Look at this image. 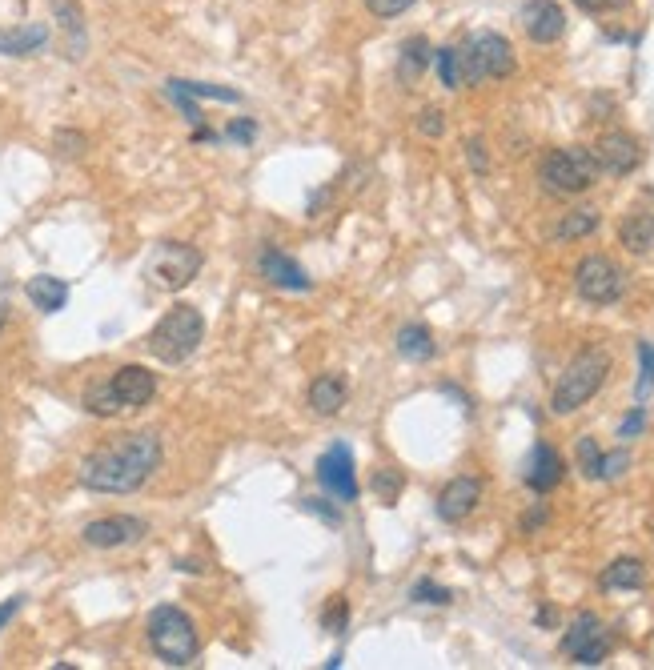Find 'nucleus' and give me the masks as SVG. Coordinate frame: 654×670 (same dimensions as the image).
<instances>
[{
    "instance_id": "obj_1",
    "label": "nucleus",
    "mask_w": 654,
    "mask_h": 670,
    "mask_svg": "<svg viewBox=\"0 0 654 670\" xmlns=\"http://www.w3.org/2000/svg\"><path fill=\"white\" fill-rule=\"evenodd\" d=\"M161 458H165L161 438L153 430H133V434H121L117 442H105L93 454H85L77 478L93 494H133L157 474Z\"/></svg>"
},
{
    "instance_id": "obj_2",
    "label": "nucleus",
    "mask_w": 654,
    "mask_h": 670,
    "mask_svg": "<svg viewBox=\"0 0 654 670\" xmlns=\"http://www.w3.org/2000/svg\"><path fill=\"white\" fill-rule=\"evenodd\" d=\"M205 342V317L197 305H173L145 338V350L165 362V366H181L197 354V346Z\"/></svg>"
},
{
    "instance_id": "obj_3",
    "label": "nucleus",
    "mask_w": 654,
    "mask_h": 670,
    "mask_svg": "<svg viewBox=\"0 0 654 670\" xmlns=\"http://www.w3.org/2000/svg\"><path fill=\"white\" fill-rule=\"evenodd\" d=\"M145 634H149L153 654H157L165 666H189V662L197 658V650H201V638H197L193 618H189L181 606H169V602L149 614Z\"/></svg>"
},
{
    "instance_id": "obj_4",
    "label": "nucleus",
    "mask_w": 654,
    "mask_h": 670,
    "mask_svg": "<svg viewBox=\"0 0 654 670\" xmlns=\"http://www.w3.org/2000/svg\"><path fill=\"white\" fill-rule=\"evenodd\" d=\"M606 374H610V354H606V350H582V354L566 366V374L558 378V386H554V394H550V410H554L558 418L582 410V406L602 390Z\"/></svg>"
},
{
    "instance_id": "obj_5",
    "label": "nucleus",
    "mask_w": 654,
    "mask_h": 670,
    "mask_svg": "<svg viewBox=\"0 0 654 670\" xmlns=\"http://www.w3.org/2000/svg\"><path fill=\"white\" fill-rule=\"evenodd\" d=\"M458 65H462V85L502 81L514 73V49L502 33H474L458 49Z\"/></svg>"
},
{
    "instance_id": "obj_6",
    "label": "nucleus",
    "mask_w": 654,
    "mask_h": 670,
    "mask_svg": "<svg viewBox=\"0 0 654 670\" xmlns=\"http://www.w3.org/2000/svg\"><path fill=\"white\" fill-rule=\"evenodd\" d=\"M546 193H558V197H578L586 193L594 181H598V165L590 157V149L582 145H570V149H554L546 153L542 169H538Z\"/></svg>"
},
{
    "instance_id": "obj_7",
    "label": "nucleus",
    "mask_w": 654,
    "mask_h": 670,
    "mask_svg": "<svg viewBox=\"0 0 654 670\" xmlns=\"http://www.w3.org/2000/svg\"><path fill=\"white\" fill-rule=\"evenodd\" d=\"M205 265V253L197 245H185V241H161L153 249V257L145 261V277L153 289H165V293H177L185 289Z\"/></svg>"
},
{
    "instance_id": "obj_8",
    "label": "nucleus",
    "mask_w": 654,
    "mask_h": 670,
    "mask_svg": "<svg viewBox=\"0 0 654 670\" xmlns=\"http://www.w3.org/2000/svg\"><path fill=\"white\" fill-rule=\"evenodd\" d=\"M574 289H578V297L590 301V305H610V301L622 297L626 277H622V269H618L610 257L590 253V257H582L578 269H574Z\"/></svg>"
},
{
    "instance_id": "obj_9",
    "label": "nucleus",
    "mask_w": 654,
    "mask_h": 670,
    "mask_svg": "<svg viewBox=\"0 0 654 670\" xmlns=\"http://www.w3.org/2000/svg\"><path fill=\"white\" fill-rule=\"evenodd\" d=\"M562 654H570V658L582 662V666H598V662L610 654V634H606V626H602V618H598L594 610H582V614L566 626V634H562Z\"/></svg>"
},
{
    "instance_id": "obj_10",
    "label": "nucleus",
    "mask_w": 654,
    "mask_h": 670,
    "mask_svg": "<svg viewBox=\"0 0 654 670\" xmlns=\"http://www.w3.org/2000/svg\"><path fill=\"white\" fill-rule=\"evenodd\" d=\"M590 157H594L598 173H610V177H630V173L642 165V145H638V137H630V133L614 129V133H602V137L594 141Z\"/></svg>"
},
{
    "instance_id": "obj_11",
    "label": "nucleus",
    "mask_w": 654,
    "mask_h": 670,
    "mask_svg": "<svg viewBox=\"0 0 654 670\" xmlns=\"http://www.w3.org/2000/svg\"><path fill=\"white\" fill-rule=\"evenodd\" d=\"M317 482L330 490L338 502H354L358 498V474H354V450L346 442H334L317 458Z\"/></svg>"
},
{
    "instance_id": "obj_12",
    "label": "nucleus",
    "mask_w": 654,
    "mask_h": 670,
    "mask_svg": "<svg viewBox=\"0 0 654 670\" xmlns=\"http://www.w3.org/2000/svg\"><path fill=\"white\" fill-rule=\"evenodd\" d=\"M145 522L141 518H133V514H113V518H97V522H89L85 530H81V538H85V546H93V550H117V546H129V542H137V538H145Z\"/></svg>"
},
{
    "instance_id": "obj_13",
    "label": "nucleus",
    "mask_w": 654,
    "mask_h": 670,
    "mask_svg": "<svg viewBox=\"0 0 654 670\" xmlns=\"http://www.w3.org/2000/svg\"><path fill=\"white\" fill-rule=\"evenodd\" d=\"M522 29L534 45H554L566 33V13L554 0H526L522 5Z\"/></svg>"
},
{
    "instance_id": "obj_14",
    "label": "nucleus",
    "mask_w": 654,
    "mask_h": 670,
    "mask_svg": "<svg viewBox=\"0 0 654 670\" xmlns=\"http://www.w3.org/2000/svg\"><path fill=\"white\" fill-rule=\"evenodd\" d=\"M121 410H141L149 406V398L157 394V374H149L145 366H121L113 378H109Z\"/></svg>"
},
{
    "instance_id": "obj_15",
    "label": "nucleus",
    "mask_w": 654,
    "mask_h": 670,
    "mask_svg": "<svg viewBox=\"0 0 654 670\" xmlns=\"http://www.w3.org/2000/svg\"><path fill=\"white\" fill-rule=\"evenodd\" d=\"M257 269H261V277H265L269 285H277V289H289V293H309V289H313L309 273H305L293 257H285V253H277V249H261Z\"/></svg>"
},
{
    "instance_id": "obj_16",
    "label": "nucleus",
    "mask_w": 654,
    "mask_h": 670,
    "mask_svg": "<svg viewBox=\"0 0 654 670\" xmlns=\"http://www.w3.org/2000/svg\"><path fill=\"white\" fill-rule=\"evenodd\" d=\"M482 502V482L478 478H454L438 494V518L442 522H466Z\"/></svg>"
},
{
    "instance_id": "obj_17",
    "label": "nucleus",
    "mask_w": 654,
    "mask_h": 670,
    "mask_svg": "<svg viewBox=\"0 0 654 670\" xmlns=\"http://www.w3.org/2000/svg\"><path fill=\"white\" fill-rule=\"evenodd\" d=\"M526 486L534 490V494H550L558 482H562V458H558V450L554 446H546V442H538L534 446V454H530V462H526Z\"/></svg>"
},
{
    "instance_id": "obj_18",
    "label": "nucleus",
    "mask_w": 654,
    "mask_h": 670,
    "mask_svg": "<svg viewBox=\"0 0 654 670\" xmlns=\"http://www.w3.org/2000/svg\"><path fill=\"white\" fill-rule=\"evenodd\" d=\"M346 398H350V386H346L342 374H321V378H313V386H309V410H313L317 418H334V414L346 406Z\"/></svg>"
},
{
    "instance_id": "obj_19",
    "label": "nucleus",
    "mask_w": 654,
    "mask_h": 670,
    "mask_svg": "<svg viewBox=\"0 0 654 670\" xmlns=\"http://www.w3.org/2000/svg\"><path fill=\"white\" fill-rule=\"evenodd\" d=\"M25 293H29V301H33L41 313H61L65 301H69V281H61V277H53V273H37V277H29Z\"/></svg>"
},
{
    "instance_id": "obj_20",
    "label": "nucleus",
    "mask_w": 654,
    "mask_h": 670,
    "mask_svg": "<svg viewBox=\"0 0 654 670\" xmlns=\"http://www.w3.org/2000/svg\"><path fill=\"white\" fill-rule=\"evenodd\" d=\"M618 241L630 249V253H646L654 245V213L650 209H630L618 225Z\"/></svg>"
},
{
    "instance_id": "obj_21",
    "label": "nucleus",
    "mask_w": 654,
    "mask_h": 670,
    "mask_svg": "<svg viewBox=\"0 0 654 670\" xmlns=\"http://www.w3.org/2000/svg\"><path fill=\"white\" fill-rule=\"evenodd\" d=\"M49 29L45 25H25V29H0V57H29L45 49Z\"/></svg>"
},
{
    "instance_id": "obj_22",
    "label": "nucleus",
    "mask_w": 654,
    "mask_h": 670,
    "mask_svg": "<svg viewBox=\"0 0 654 670\" xmlns=\"http://www.w3.org/2000/svg\"><path fill=\"white\" fill-rule=\"evenodd\" d=\"M642 582H646V566L638 558H614L598 578L602 590H638Z\"/></svg>"
},
{
    "instance_id": "obj_23",
    "label": "nucleus",
    "mask_w": 654,
    "mask_h": 670,
    "mask_svg": "<svg viewBox=\"0 0 654 670\" xmlns=\"http://www.w3.org/2000/svg\"><path fill=\"white\" fill-rule=\"evenodd\" d=\"M434 333L426 329V325H402L398 329V354L406 358V362H430L434 358Z\"/></svg>"
},
{
    "instance_id": "obj_24",
    "label": "nucleus",
    "mask_w": 654,
    "mask_h": 670,
    "mask_svg": "<svg viewBox=\"0 0 654 670\" xmlns=\"http://www.w3.org/2000/svg\"><path fill=\"white\" fill-rule=\"evenodd\" d=\"M430 61H434L430 41H426V37H410V41L402 45V57H398V77H402L406 85H414V81L426 73Z\"/></svg>"
},
{
    "instance_id": "obj_25",
    "label": "nucleus",
    "mask_w": 654,
    "mask_h": 670,
    "mask_svg": "<svg viewBox=\"0 0 654 670\" xmlns=\"http://www.w3.org/2000/svg\"><path fill=\"white\" fill-rule=\"evenodd\" d=\"M602 225V213L594 205H582V209H570L558 225H554V241H574V237H590L594 229Z\"/></svg>"
},
{
    "instance_id": "obj_26",
    "label": "nucleus",
    "mask_w": 654,
    "mask_h": 670,
    "mask_svg": "<svg viewBox=\"0 0 654 670\" xmlns=\"http://www.w3.org/2000/svg\"><path fill=\"white\" fill-rule=\"evenodd\" d=\"M85 410L97 414V418H117V414H121V402H117V394H113L109 382H93V386L85 390Z\"/></svg>"
},
{
    "instance_id": "obj_27",
    "label": "nucleus",
    "mask_w": 654,
    "mask_h": 670,
    "mask_svg": "<svg viewBox=\"0 0 654 670\" xmlns=\"http://www.w3.org/2000/svg\"><path fill=\"white\" fill-rule=\"evenodd\" d=\"M173 93H185V97H205V101H241L237 89H225V85H201V81H169Z\"/></svg>"
},
{
    "instance_id": "obj_28",
    "label": "nucleus",
    "mask_w": 654,
    "mask_h": 670,
    "mask_svg": "<svg viewBox=\"0 0 654 670\" xmlns=\"http://www.w3.org/2000/svg\"><path fill=\"white\" fill-rule=\"evenodd\" d=\"M574 454H578V470H582V478L602 482V462H606V454L598 450V442H594V438H578Z\"/></svg>"
},
{
    "instance_id": "obj_29",
    "label": "nucleus",
    "mask_w": 654,
    "mask_h": 670,
    "mask_svg": "<svg viewBox=\"0 0 654 670\" xmlns=\"http://www.w3.org/2000/svg\"><path fill=\"white\" fill-rule=\"evenodd\" d=\"M370 490H374L386 506H394V502H398V494L406 490V478H402V470H390V466H386V470H378V474H374Z\"/></svg>"
},
{
    "instance_id": "obj_30",
    "label": "nucleus",
    "mask_w": 654,
    "mask_h": 670,
    "mask_svg": "<svg viewBox=\"0 0 654 670\" xmlns=\"http://www.w3.org/2000/svg\"><path fill=\"white\" fill-rule=\"evenodd\" d=\"M434 65H438V77L446 89H462V65H458V49H438L434 53Z\"/></svg>"
},
{
    "instance_id": "obj_31",
    "label": "nucleus",
    "mask_w": 654,
    "mask_h": 670,
    "mask_svg": "<svg viewBox=\"0 0 654 670\" xmlns=\"http://www.w3.org/2000/svg\"><path fill=\"white\" fill-rule=\"evenodd\" d=\"M53 17L61 21L65 33H73V37L81 41V33H85V13H81V5H73V0H53Z\"/></svg>"
},
{
    "instance_id": "obj_32",
    "label": "nucleus",
    "mask_w": 654,
    "mask_h": 670,
    "mask_svg": "<svg viewBox=\"0 0 654 670\" xmlns=\"http://www.w3.org/2000/svg\"><path fill=\"white\" fill-rule=\"evenodd\" d=\"M410 598H414V602H426V606H450V602H454V590H446V586L422 578V582H414Z\"/></svg>"
},
{
    "instance_id": "obj_33",
    "label": "nucleus",
    "mask_w": 654,
    "mask_h": 670,
    "mask_svg": "<svg viewBox=\"0 0 654 670\" xmlns=\"http://www.w3.org/2000/svg\"><path fill=\"white\" fill-rule=\"evenodd\" d=\"M350 622V602L346 598H330V606L321 610V630L325 634H342Z\"/></svg>"
},
{
    "instance_id": "obj_34",
    "label": "nucleus",
    "mask_w": 654,
    "mask_h": 670,
    "mask_svg": "<svg viewBox=\"0 0 654 670\" xmlns=\"http://www.w3.org/2000/svg\"><path fill=\"white\" fill-rule=\"evenodd\" d=\"M638 362H642L638 398H646V394H650V386H654V346H650V342H638Z\"/></svg>"
},
{
    "instance_id": "obj_35",
    "label": "nucleus",
    "mask_w": 654,
    "mask_h": 670,
    "mask_svg": "<svg viewBox=\"0 0 654 670\" xmlns=\"http://www.w3.org/2000/svg\"><path fill=\"white\" fill-rule=\"evenodd\" d=\"M366 9L378 21H390V17H402L406 9H414V0H366Z\"/></svg>"
},
{
    "instance_id": "obj_36",
    "label": "nucleus",
    "mask_w": 654,
    "mask_h": 670,
    "mask_svg": "<svg viewBox=\"0 0 654 670\" xmlns=\"http://www.w3.org/2000/svg\"><path fill=\"white\" fill-rule=\"evenodd\" d=\"M418 133H422V137H442V133H446V113L434 109V105L422 109V117H418Z\"/></svg>"
},
{
    "instance_id": "obj_37",
    "label": "nucleus",
    "mask_w": 654,
    "mask_h": 670,
    "mask_svg": "<svg viewBox=\"0 0 654 670\" xmlns=\"http://www.w3.org/2000/svg\"><path fill=\"white\" fill-rule=\"evenodd\" d=\"M574 5H578L582 13H590V17H602V13H622V9H630V0H574Z\"/></svg>"
},
{
    "instance_id": "obj_38",
    "label": "nucleus",
    "mask_w": 654,
    "mask_h": 670,
    "mask_svg": "<svg viewBox=\"0 0 654 670\" xmlns=\"http://www.w3.org/2000/svg\"><path fill=\"white\" fill-rule=\"evenodd\" d=\"M466 157H470V169H474V173H486V169H490V157H486L482 137H470V141H466Z\"/></svg>"
},
{
    "instance_id": "obj_39",
    "label": "nucleus",
    "mask_w": 654,
    "mask_h": 670,
    "mask_svg": "<svg viewBox=\"0 0 654 670\" xmlns=\"http://www.w3.org/2000/svg\"><path fill=\"white\" fill-rule=\"evenodd\" d=\"M57 149H61L65 157H81V153H85V137H81V133H57Z\"/></svg>"
},
{
    "instance_id": "obj_40",
    "label": "nucleus",
    "mask_w": 654,
    "mask_h": 670,
    "mask_svg": "<svg viewBox=\"0 0 654 670\" xmlns=\"http://www.w3.org/2000/svg\"><path fill=\"white\" fill-rule=\"evenodd\" d=\"M626 466H630V454H626V450H614V454H606V462H602V478H618Z\"/></svg>"
},
{
    "instance_id": "obj_41",
    "label": "nucleus",
    "mask_w": 654,
    "mask_h": 670,
    "mask_svg": "<svg viewBox=\"0 0 654 670\" xmlns=\"http://www.w3.org/2000/svg\"><path fill=\"white\" fill-rule=\"evenodd\" d=\"M305 510H309V514H317V518H325V522H342V510L325 506V498H305Z\"/></svg>"
},
{
    "instance_id": "obj_42",
    "label": "nucleus",
    "mask_w": 654,
    "mask_h": 670,
    "mask_svg": "<svg viewBox=\"0 0 654 670\" xmlns=\"http://www.w3.org/2000/svg\"><path fill=\"white\" fill-rule=\"evenodd\" d=\"M642 426H646V410L638 406V410H634V414H630V418L622 422V430H618V438H622V442H630V438H634V434H638Z\"/></svg>"
},
{
    "instance_id": "obj_43",
    "label": "nucleus",
    "mask_w": 654,
    "mask_h": 670,
    "mask_svg": "<svg viewBox=\"0 0 654 670\" xmlns=\"http://www.w3.org/2000/svg\"><path fill=\"white\" fill-rule=\"evenodd\" d=\"M542 522H546V506H534V510H526V514H522V534H534Z\"/></svg>"
},
{
    "instance_id": "obj_44",
    "label": "nucleus",
    "mask_w": 654,
    "mask_h": 670,
    "mask_svg": "<svg viewBox=\"0 0 654 670\" xmlns=\"http://www.w3.org/2000/svg\"><path fill=\"white\" fill-rule=\"evenodd\" d=\"M229 137H233V141H249V137H253V121H233V125H229Z\"/></svg>"
},
{
    "instance_id": "obj_45",
    "label": "nucleus",
    "mask_w": 654,
    "mask_h": 670,
    "mask_svg": "<svg viewBox=\"0 0 654 670\" xmlns=\"http://www.w3.org/2000/svg\"><path fill=\"white\" fill-rule=\"evenodd\" d=\"M21 610V598H9V602H0V630H5L9 626V618Z\"/></svg>"
},
{
    "instance_id": "obj_46",
    "label": "nucleus",
    "mask_w": 654,
    "mask_h": 670,
    "mask_svg": "<svg viewBox=\"0 0 654 670\" xmlns=\"http://www.w3.org/2000/svg\"><path fill=\"white\" fill-rule=\"evenodd\" d=\"M538 622H542V626H550V622H554V610H550V606H542V610H538Z\"/></svg>"
},
{
    "instance_id": "obj_47",
    "label": "nucleus",
    "mask_w": 654,
    "mask_h": 670,
    "mask_svg": "<svg viewBox=\"0 0 654 670\" xmlns=\"http://www.w3.org/2000/svg\"><path fill=\"white\" fill-rule=\"evenodd\" d=\"M0 329H5V309H0Z\"/></svg>"
},
{
    "instance_id": "obj_48",
    "label": "nucleus",
    "mask_w": 654,
    "mask_h": 670,
    "mask_svg": "<svg viewBox=\"0 0 654 670\" xmlns=\"http://www.w3.org/2000/svg\"><path fill=\"white\" fill-rule=\"evenodd\" d=\"M650 534H654V530H650Z\"/></svg>"
}]
</instances>
